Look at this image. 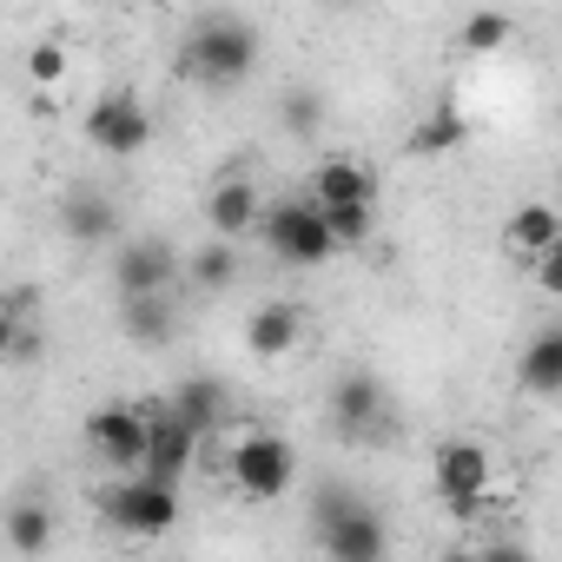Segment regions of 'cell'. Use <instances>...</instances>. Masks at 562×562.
Wrapping results in <instances>:
<instances>
[{"label": "cell", "mask_w": 562, "mask_h": 562, "mask_svg": "<svg viewBox=\"0 0 562 562\" xmlns=\"http://www.w3.org/2000/svg\"><path fill=\"white\" fill-rule=\"evenodd\" d=\"M312 529H318V542H325L331 562H384V555H391L384 516H378L364 496H351L345 483H325V490L312 496Z\"/></svg>", "instance_id": "obj_1"}, {"label": "cell", "mask_w": 562, "mask_h": 562, "mask_svg": "<svg viewBox=\"0 0 562 562\" xmlns=\"http://www.w3.org/2000/svg\"><path fill=\"white\" fill-rule=\"evenodd\" d=\"M258 67V27L238 14H199L186 34V74L205 87H232Z\"/></svg>", "instance_id": "obj_2"}, {"label": "cell", "mask_w": 562, "mask_h": 562, "mask_svg": "<svg viewBox=\"0 0 562 562\" xmlns=\"http://www.w3.org/2000/svg\"><path fill=\"white\" fill-rule=\"evenodd\" d=\"M100 516L120 536H166L179 522V490L153 483V476H120V483L100 490Z\"/></svg>", "instance_id": "obj_3"}, {"label": "cell", "mask_w": 562, "mask_h": 562, "mask_svg": "<svg viewBox=\"0 0 562 562\" xmlns=\"http://www.w3.org/2000/svg\"><path fill=\"white\" fill-rule=\"evenodd\" d=\"M258 232H265V245H271L278 265H325L338 251L312 199H278V205H265L258 212Z\"/></svg>", "instance_id": "obj_4"}, {"label": "cell", "mask_w": 562, "mask_h": 562, "mask_svg": "<svg viewBox=\"0 0 562 562\" xmlns=\"http://www.w3.org/2000/svg\"><path fill=\"white\" fill-rule=\"evenodd\" d=\"M225 470H232V483H238L251 503H271V496H285V490L299 483V450H292L285 437H271V430H251V437L232 443Z\"/></svg>", "instance_id": "obj_5"}, {"label": "cell", "mask_w": 562, "mask_h": 562, "mask_svg": "<svg viewBox=\"0 0 562 562\" xmlns=\"http://www.w3.org/2000/svg\"><path fill=\"white\" fill-rule=\"evenodd\" d=\"M146 139H153V113L139 106V93L113 87L87 106V146H100L106 159H139Z\"/></svg>", "instance_id": "obj_6"}, {"label": "cell", "mask_w": 562, "mask_h": 562, "mask_svg": "<svg viewBox=\"0 0 562 562\" xmlns=\"http://www.w3.org/2000/svg\"><path fill=\"white\" fill-rule=\"evenodd\" d=\"M87 443H93V457L106 470L139 476V463H146V411L139 404H100L87 417Z\"/></svg>", "instance_id": "obj_7"}, {"label": "cell", "mask_w": 562, "mask_h": 562, "mask_svg": "<svg viewBox=\"0 0 562 562\" xmlns=\"http://www.w3.org/2000/svg\"><path fill=\"white\" fill-rule=\"evenodd\" d=\"M430 476H437L443 509H450V516H470V509L483 503V490H490V450L470 443V437H450V443H437Z\"/></svg>", "instance_id": "obj_8"}, {"label": "cell", "mask_w": 562, "mask_h": 562, "mask_svg": "<svg viewBox=\"0 0 562 562\" xmlns=\"http://www.w3.org/2000/svg\"><path fill=\"white\" fill-rule=\"evenodd\" d=\"M113 285H120V299H166V292L179 285V251H172L166 238L126 245L120 265H113Z\"/></svg>", "instance_id": "obj_9"}, {"label": "cell", "mask_w": 562, "mask_h": 562, "mask_svg": "<svg viewBox=\"0 0 562 562\" xmlns=\"http://www.w3.org/2000/svg\"><path fill=\"white\" fill-rule=\"evenodd\" d=\"M139 411H146V463H139V476H153V483H172V490H179V476H186V463H192L199 437H192L166 404H139Z\"/></svg>", "instance_id": "obj_10"}, {"label": "cell", "mask_w": 562, "mask_h": 562, "mask_svg": "<svg viewBox=\"0 0 562 562\" xmlns=\"http://www.w3.org/2000/svg\"><path fill=\"white\" fill-rule=\"evenodd\" d=\"M258 212H265V192H258L245 172H225V179L205 192V225H212V238H225V245H238V238L258 225Z\"/></svg>", "instance_id": "obj_11"}, {"label": "cell", "mask_w": 562, "mask_h": 562, "mask_svg": "<svg viewBox=\"0 0 562 562\" xmlns=\"http://www.w3.org/2000/svg\"><path fill=\"white\" fill-rule=\"evenodd\" d=\"M299 338H305V312L292 305V299H271V305H258L251 318H245V351L251 358H285V351H299Z\"/></svg>", "instance_id": "obj_12"}, {"label": "cell", "mask_w": 562, "mask_h": 562, "mask_svg": "<svg viewBox=\"0 0 562 562\" xmlns=\"http://www.w3.org/2000/svg\"><path fill=\"white\" fill-rule=\"evenodd\" d=\"M331 424L338 430H378L384 424V391H378L371 371H345L331 384Z\"/></svg>", "instance_id": "obj_13"}, {"label": "cell", "mask_w": 562, "mask_h": 562, "mask_svg": "<svg viewBox=\"0 0 562 562\" xmlns=\"http://www.w3.org/2000/svg\"><path fill=\"white\" fill-rule=\"evenodd\" d=\"M312 205H371L378 199V179L358 166V159H325L318 172H312V192H305Z\"/></svg>", "instance_id": "obj_14"}, {"label": "cell", "mask_w": 562, "mask_h": 562, "mask_svg": "<svg viewBox=\"0 0 562 562\" xmlns=\"http://www.w3.org/2000/svg\"><path fill=\"white\" fill-rule=\"evenodd\" d=\"M0 536H8L14 555H47L54 549V503L47 496H21L8 516H0Z\"/></svg>", "instance_id": "obj_15"}, {"label": "cell", "mask_w": 562, "mask_h": 562, "mask_svg": "<svg viewBox=\"0 0 562 562\" xmlns=\"http://www.w3.org/2000/svg\"><path fill=\"white\" fill-rule=\"evenodd\" d=\"M516 384H522L529 397H555V391H562V331H555V325H542V331L529 338V351H522V364H516Z\"/></svg>", "instance_id": "obj_16"}, {"label": "cell", "mask_w": 562, "mask_h": 562, "mask_svg": "<svg viewBox=\"0 0 562 562\" xmlns=\"http://www.w3.org/2000/svg\"><path fill=\"white\" fill-rule=\"evenodd\" d=\"M509 245H516L522 258H542L549 245H562V218H555V205H549V199L516 205V212H509Z\"/></svg>", "instance_id": "obj_17"}, {"label": "cell", "mask_w": 562, "mask_h": 562, "mask_svg": "<svg viewBox=\"0 0 562 562\" xmlns=\"http://www.w3.org/2000/svg\"><path fill=\"white\" fill-rule=\"evenodd\" d=\"M166 411H172L192 437H205V430H218V424H225V391H218L212 378H192V384H179V397H172Z\"/></svg>", "instance_id": "obj_18"}, {"label": "cell", "mask_w": 562, "mask_h": 562, "mask_svg": "<svg viewBox=\"0 0 562 562\" xmlns=\"http://www.w3.org/2000/svg\"><path fill=\"white\" fill-rule=\"evenodd\" d=\"M60 225H67V238L100 245V238H113L120 212H113V199H106V192H74V199H67V212H60Z\"/></svg>", "instance_id": "obj_19"}, {"label": "cell", "mask_w": 562, "mask_h": 562, "mask_svg": "<svg viewBox=\"0 0 562 562\" xmlns=\"http://www.w3.org/2000/svg\"><path fill=\"white\" fill-rule=\"evenodd\" d=\"M179 278H192L199 292H225L232 278H238V245H225V238L199 245L192 258H179Z\"/></svg>", "instance_id": "obj_20"}, {"label": "cell", "mask_w": 562, "mask_h": 562, "mask_svg": "<svg viewBox=\"0 0 562 562\" xmlns=\"http://www.w3.org/2000/svg\"><path fill=\"white\" fill-rule=\"evenodd\" d=\"M172 331H179L172 299H126V338L133 345H166Z\"/></svg>", "instance_id": "obj_21"}, {"label": "cell", "mask_w": 562, "mask_h": 562, "mask_svg": "<svg viewBox=\"0 0 562 562\" xmlns=\"http://www.w3.org/2000/svg\"><path fill=\"white\" fill-rule=\"evenodd\" d=\"M463 146V120H457V106H430V120L411 133V153H457Z\"/></svg>", "instance_id": "obj_22"}, {"label": "cell", "mask_w": 562, "mask_h": 562, "mask_svg": "<svg viewBox=\"0 0 562 562\" xmlns=\"http://www.w3.org/2000/svg\"><path fill=\"white\" fill-rule=\"evenodd\" d=\"M503 41H509V14H496V8L470 14V21H463V34H457V47H463V54H496Z\"/></svg>", "instance_id": "obj_23"}, {"label": "cell", "mask_w": 562, "mask_h": 562, "mask_svg": "<svg viewBox=\"0 0 562 562\" xmlns=\"http://www.w3.org/2000/svg\"><path fill=\"white\" fill-rule=\"evenodd\" d=\"M318 218H325V232H331L338 251L371 238V205H318Z\"/></svg>", "instance_id": "obj_24"}, {"label": "cell", "mask_w": 562, "mask_h": 562, "mask_svg": "<svg viewBox=\"0 0 562 562\" xmlns=\"http://www.w3.org/2000/svg\"><path fill=\"white\" fill-rule=\"evenodd\" d=\"M27 74H34L41 87H54V80L67 74V47H60V41H41V47L27 54Z\"/></svg>", "instance_id": "obj_25"}, {"label": "cell", "mask_w": 562, "mask_h": 562, "mask_svg": "<svg viewBox=\"0 0 562 562\" xmlns=\"http://www.w3.org/2000/svg\"><path fill=\"white\" fill-rule=\"evenodd\" d=\"M285 126H292V133H312V126H318V93H292V100H285Z\"/></svg>", "instance_id": "obj_26"}, {"label": "cell", "mask_w": 562, "mask_h": 562, "mask_svg": "<svg viewBox=\"0 0 562 562\" xmlns=\"http://www.w3.org/2000/svg\"><path fill=\"white\" fill-rule=\"evenodd\" d=\"M536 265V278H542V292H562V245H549L542 258H529Z\"/></svg>", "instance_id": "obj_27"}, {"label": "cell", "mask_w": 562, "mask_h": 562, "mask_svg": "<svg viewBox=\"0 0 562 562\" xmlns=\"http://www.w3.org/2000/svg\"><path fill=\"white\" fill-rule=\"evenodd\" d=\"M21 338H27V331H21V318H14V312H0V358H14V351H21Z\"/></svg>", "instance_id": "obj_28"}, {"label": "cell", "mask_w": 562, "mask_h": 562, "mask_svg": "<svg viewBox=\"0 0 562 562\" xmlns=\"http://www.w3.org/2000/svg\"><path fill=\"white\" fill-rule=\"evenodd\" d=\"M476 562H529V549L522 542H490V549H476Z\"/></svg>", "instance_id": "obj_29"}, {"label": "cell", "mask_w": 562, "mask_h": 562, "mask_svg": "<svg viewBox=\"0 0 562 562\" xmlns=\"http://www.w3.org/2000/svg\"><path fill=\"white\" fill-rule=\"evenodd\" d=\"M437 562H476V549H443Z\"/></svg>", "instance_id": "obj_30"}]
</instances>
